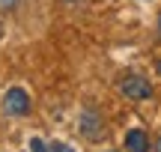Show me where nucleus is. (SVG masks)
I'll return each instance as SVG.
<instances>
[{
	"label": "nucleus",
	"instance_id": "7ed1b4c3",
	"mask_svg": "<svg viewBox=\"0 0 161 152\" xmlns=\"http://www.w3.org/2000/svg\"><path fill=\"white\" fill-rule=\"evenodd\" d=\"M80 134L86 140H102L104 137V128H102V117L96 111H84L80 113Z\"/></svg>",
	"mask_w": 161,
	"mask_h": 152
},
{
	"label": "nucleus",
	"instance_id": "0eeeda50",
	"mask_svg": "<svg viewBox=\"0 0 161 152\" xmlns=\"http://www.w3.org/2000/svg\"><path fill=\"white\" fill-rule=\"evenodd\" d=\"M15 3H18V0H0V9H12Z\"/></svg>",
	"mask_w": 161,
	"mask_h": 152
},
{
	"label": "nucleus",
	"instance_id": "39448f33",
	"mask_svg": "<svg viewBox=\"0 0 161 152\" xmlns=\"http://www.w3.org/2000/svg\"><path fill=\"white\" fill-rule=\"evenodd\" d=\"M30 152H48V146L39 140V137H33V140H30Z\"/></svg>",
	"mask_w": 161,
	"mask_h": 152
},
{
	"label": "nucleus",
	"instance_id": "1a4fd4ad",
	"mask_svg": "<svg viewBox=\"0 0 161 152\" xmlns=\"http://www.w3.org/2000/svg\"><path fill=\"white\" fill-rule=\"evenodd\" d=\"M158 72H161V63H158Z\"/></svg>",
	"mask_w": 161,
	"mask_h": 152
},
{
	"label": "nucleus",
	"instance_id": "6e6552de",
	"mask_svg": "<svg viewBox=\"0 0 161 152\" xmlns=\"http://www.w3.org/2000/svg\"><path fill=\"white\" fill-rule=\"evenodd\" d=\"M155 152H161V137H158V143H155Z\"/></svg>",
	"mask_w": 161,
	"mask_h": 152
},
{
	"label": "nucleus",
	"instance_id": "f257e3e1",
	"mask_svg": "<svg viewBox=\"0 0 161 152\" xmlns=\"http://www.w3.org/2000/svg\"><path fill=\"white\" fill-rule=\"evenodd\" d=\"M119 90H122V95H125V99H131V101H143V99H149V95H152L149 81H146V78H140V75L122 78Z\"/></svg>",
	"mask_w": 161,
	"mask_h": 152
},
{
	"label": "nucleus",
	"instance_id": "f03ea898",
	"mask_svg": "<svg viewBox=\"0 0 161 152\" xmlns=\"http://www.w3.org/2000/svg\"><path fill=\"white\" fill-rule=\"evenodd\" d=\"M3 111L9 113V117H24V113L30 111V95L24 93L21 87L6 90V95H3Z\"/></svg>",
	"mask_w": 161,
	"mask_h": 152
},
{
	"label": "nucleus",
	"instance_id": "20e7f679",
	"mask_svg": "<svg viewBox=\"0 0 161 152\" xmlns=\"http://www.w3.org/2000/svg\"><path fill=\"white\" fill-rule=\"evenodd\" d=\"M125 149L128 152H149V137H146L140 128L128 131V134H125Z\"/></svg>",
	"mask_w": 161,
	"mask_h": 152
},
{
	"label": "nucleus",
	"instance_id": "423d86ee",
	"mask_svg": "<svg viewBox=\"0 0 161 152\" xmlns=\"http://www.w3.org/2000/svg\"><path fill=\"white\" fill-rule=\"evenodd\" d=\"M48 152H75L69 146V143H51V146H48Z\"/></svg>",
	"mask_w": 161,
	"mask_h": 152
}]
</instances>
